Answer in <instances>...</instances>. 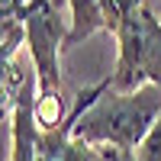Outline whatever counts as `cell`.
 Instances as JSON below:
<instances>
[{
    "mask_svg": "<svg viewBox=\"0 0 161 161\" xmlns=\"http://www.w3.org/2000/svg\"><path fill=\"white\" fill-rule=\"evenodd\" d=\"M161 116V87L148 84L132 93H119L110 87V77L103 84L80 90L74 97L68 126L77 142L87 145H116V148L136 152L145 136L155 129Z\"/></svg>",
    "mask_w": 161,
    "mask_h": 161,
    "instance_id": "obj_1",
    "label": "cell"
},
{
    "mask_svg": "<svg viewBox=\"0 0 161 161\" xmlns=\"http://www.w3.org/2000/svg\"><path fill=\"white\" fill-rule=\"evenodd\" d=\"M61 3H68V0H32L23 10L26 48H29L32 71H36V123H39V132H55L71 116L68 97H64V80H61V61H58V55L64 52L71 19L58 16Z\"/></svg>",
    "mask_w": 161,
    "mask_h": 161,
    "instance_id": "obj_2",
    "label": "cell"
},
{
    "mask_svg": "<svg viewBox=\"0 0 161 161\" xmlns=\"http://www.w3.org/2000/svg\"><path fill=\"white\" fill-rule=\"evenodd\" d=\"M119 55L110 74V87L119 93L142 90L148 84L161 87V19L152 7H139L116 29Z\"/></svg>",
    "mask_w": 161,
    "mask_h": 161,
    "instance_id": "obj_3",
    "label": "cell"
},
{
    "mask_svg": "<svg viewBox=\"0 0 161 161\" xmlns=\"http://www.w3.org/2000/svg\"><path fill=\"white\" fill-rule=\"evenodd\" d=\"M3 116H10V161H36L39 123H36V74L3 100Z\"/></svg>",
    "mask_w": 161,
    "mask_h": 161,
    "instance_id": "obj_4",
    "label": "cell"
},
{
    "mask_svg": "<svg viewBox=\"0 0 161 161\" xmlns=\"http://www.w3.org/2000/svg\"><path fill=\"white\" fill-rule=\"evenodd\" d=\"M36 161H97V148L71 136V126L64 123L55 132H39Z\"/></svg>",
    "mask_w": 161,
    "mask_h": 161,
    "instance_id": "obj_5",
    "label": "cell"
},
{
    "mask_svg": "<svg viewBox=\"0 0 161 161\" xmlns=\"http://www.w3.org/2000/svg\"><path fill=\"white\" fill-rule=\"evenodd\" d=\"M100 7H103V16H106V29L116 36L119 23H123L129 13H136L139 7H145V0H100Z\"/></svg>",
    "mask_w": 161,
    "mask_h": 161,
    "instance_id": "obj_6",
    "label": "cell"
},
{
    "mask_svg": "<svg viewBox=\"0 0 161 161\" xmlns=\"http://www.w3.org/2000/svg\"><path fill=\"white\" fill-rule=\"evenodd\" d=\"M136 161H161V116H158L155 129L145 136V142L136 148Z\"/></svg>",
    "mask_w": 161,
    "mask_h": 161,
    "instance_id": "obj_7",
    "label": "cell"
},
{
    "mask_svg": "<svg viewBox=\"0 0 161 161\" xmlns=\"http://www.w3.org/2000/svg\"><path fill=\"white\" fill-rule=\"evenodd\" d=\"M97 148V161H136V152L116 148V145H93Z\"/></svg>",
    "mask_w": 161,
    "mask_h": 161,
    "instance_id": "obj_8",
    "label": "cell"
},
{
    "mask_svg": "<svg viewBox=\"0 0 161 161\" xmlns=\"http://www.w3.org/2000/svg\"><path fill=\"white\" fill-rule=\"evenodd\" d=\"M32 0H0V23L3 19H23V10Z\"/></svg>",
    "mask_w": 161,
    "mask_h": 161,
    "instance_id": "obj_9",
    "label": "cell"
}]
</instances>
